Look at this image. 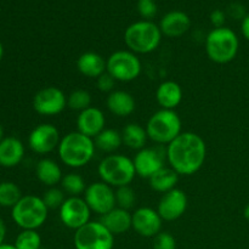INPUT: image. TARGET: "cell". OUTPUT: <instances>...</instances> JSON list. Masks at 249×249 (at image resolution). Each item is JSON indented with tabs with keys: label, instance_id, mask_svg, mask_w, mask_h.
I'll return each mask as SVG.
<instances>
[{
	"label": "cell",
	"instance_id": "obj_1",
	"mask_svg": "<svg viewBox=\"0 0 249 249\" xmlns=\"http://www.w3.org/2000/svg\"><path fill=\"white\" fill-rule=\"evenodd\" d=\"M165 156L170 168L179 175H194L203 167L207 157V146L196 133L185 131L167 145Z\"/></svg>",
	"mask_w": 249,
	"mask_h": 249
},
{
	"label": "cell",
	"instance_id": "obj_2",
	"mask_svg": "<svg viewBox=\"0 0 249 249\" xmlns=\"http://www.w3.org/2000/svg\"><path fill=\"white\" fill-rule=\"evenodd\" d=\"M95 148L94 139L79 131H72L61 139L57 147L58 157L67 167L82 168L94 158Z\"/></svg>",
	"mask_w": 249,
	"mask_h": 249
},
{
	"label": "cell",
	"instance_id": "obj_3",
	"mask_svg": "<svg viewBox=\"0 0 249 249\" xmlns=\"http://www.w3.org/2000/svg\"><path fill=\"white\" fill-rule=\"evenodd\" d=\"M160 26L152 21H138L131 23L124 32V41L134 53H150L160 46L162 40Z\"/></svg>",
	"mask_w": 249,
	"mask_h": 249
},
{
	"label": "cell",
	"instance_id": "obj_4",
	"mask_svg": "<svg viewBox=\"0 0 249 249\" xmlns=\"http://www.w3.org/2000/svg\"><path fill=\"white\" fill-rule=\"evenodd\" d=\"M240 40L232 29L228 27L212 29L206 38V51L209 60L224 65L229 63L237 56Z\"/></svg>",
	"mask_w": 249,
	"mask_h": 249
},
{
	"label": "cell",
	"instance_id": "obj_5",
	"mask_svg": "<svg viewBox=\"0 0 249 249\" xmlns=\"http://www.w3.org/2000/svg\"><path fill=\"white\" fill-rule=\"evenodd\" d=\"M146 133L158 145H169L181 131V119L174 109H160L148 119Z\"/></svg>",
	"mask_w": 249,
	"mask_h": 249
},
{
	"label": "cell",
	"instance_id": "obj_6",
	"mask_svg": "<svg viewBox=\"0 0 249 249\" xmlns=\"http://www.w3.org/2000/svg\"><path fill=\"white\" fill-rule=\"evenodd\" d=\"M100 178L112 187L128 186L135 178L136 172L133 160L123 155H108L97 167Z\"/></svg>",
	"mask_w": 249,
	"mask_h": 249
},
{
	"label": "cell",
	"instance_id": "obj_7",
	"mask_svg": "<svg viewBox=\"0 0 249 249\" xmlns=\"http://www.w3.org/2000/svg\"><path fill=\"white\" fill-rule=\"evenodd\" d=\"M49 208L43 198L33 195L23 196L12 208V220L22 230H36L48 219Z\"/></svg>",
	"mask_w": 249,
	"mask_h": 249
},
{
	"label": "cell",
	"instance_id": "obj_8",
	"mask_svg": "<svg viewBox=\"0 0 249 249\" xmlns=\"http://www.w3.org/2000/svg\"><path fill=\"white\" fill-rule=\"evenodd\" d=\"M75 249H113L114 235H112L101 221H89L75 230Z\"/></svg>",
	"mask_w": 249,
	"mask_h": 249
},
{
	"label": "cell",
	"instance_id": "obj_9",
	"mask_svg": "<svg viewBox=\"0 0 249 249\" xmlns=\"http://www.w3.org/2000/svg\"><path fill=\"white\" fill-rule=\"evenodd\" d=\"M106 72L109 73L116 82H133L140 75L141 62L138 55L130 50H118L107 58Z\"/></svg>",
	"mask_w": 249,
	"mask_h": 249
},
{
	"label": "cell",
	"instance_id": "obj_10",
	"mask_svg": "<svg viewBox=\"0 0 249 249\" xmlns=\"http://www.w3.org/2000/svg\"><path fill=\"white\" fill-rule=\"evenodd\" d=\"M84 199L94 213L105 215L117 207L116 191L106 182H92L84 192Z\"/></svg>",
	"mask_w": 249,
	"mask_h": 249
},
{
	"label": "cell",
	"instance_id": "obj_11",
	"mask_svg": "<svg viewBox=\"0 0 249 249\" xmlns=\"http://www.w3.org/2000/svg\"><path fill=\"white\" fill-rule=\"evenodd\" d=\"M90 215H91V211L89 206L85 199L80 197H68L60 207L61 223L66 228L72 229V230H78L89 223Z\"/></svg>",
	"mask_w": 249,
	"mask_h": 249
},
{
	"label": "cell",
	"instance_id": "obj_12",
	"mask_svg": "<svg viewBox=\"0 0 249 249\" xmlns=\"http://www.w3.org/2000/svg\"><path fill=\"white\" fill-rule=\"evenodd\" d=\"M67 107V96L56 87L39 90L33 97V108L41 116H56Z\"/></svg>",
	"mask_w": 249,
	"mask_h": 249
},
{
	"label": "cell",
	"instance_id": "obj_13",
	"mask_svg": "<svg viewBox=\"0 0 249 249\" xmlns=\"http://www.w3.org/2000/svg\"><path fill=\"white\" fill-rule=\"evenodd\" d=\"M60 131L53 124H39L28 136V145L33 152L46 155L53 152L60 145Z\"/></svg>",
	"mask_w": 249,
	"mask_h": 249
},
{
	"label": "cell",
	"instance_id": "obj_14",
	"mask_svg": "<svg viewBox=\"0 0 249 249\" xmlns=\"http://www.w3.org/2000/svg\"><path fill=\"white\" fill-rule=\"evenodd\" d=\"M165 151L160 147H145L138 151L134 157V167H135L136 175L150 179L153 174L164 167Z\"/></svg>",
	"mask_w": 249,
	"mask_h": 249
},
{
	"label": "cell",
	"instance_id": "obj_15",
	"mask_svg": "<svg viewBox=\"0 0 249 249\" xmlns=\"http://www.w3.org/2000/svg\"><path fill=\"white\" fill-rule=\"evenodd\" d=\"M163 219L157 211L141 207L131 214V229L142 237H155L162 230Z\"/></svg>",
	"mask_w": 249,
	"mask_h": 249
},
{
	"label": "cell",
	"instance_id": "obj_16",
	"mask_svg": "<svg viewBox=\"0 0 249 249\" xmlns=\"http://www.w3.org/2000/svg\"><path fill=\"white\" fill-rule=\"evenodd\" d=\"M187 208V196L182 190L173 189L160 199L157 212L164 221L178 220L184 215Z\"/></svg>",
	"mask_w": 249,
	"mask_h": 249
},
{
	"label": "cell",
	"instance_id": "obj_17",
	"mask_svg": "<svg viewBox=\"0 0 249 249\" xmlns=\"http://www.w3.org/2000/svg\"><path fill=\"white\" fill-rule=\"evenodd\" d=\"M106 125V117L104 112L96 107H91L79 112L77 117V131L95 139L101 133Z\"/></svg>",
	"mask_w": 249,
	"mask_h": 249
},
{
	"label": "cell",
	"instance_id": "obj_18",
	"mask_svg": "<svg viewBox=\"0 0 249 249\" xmlns=\"http://www.w3.org/2000/svg\"><path fill=\"white\" fill-rule=\"evenodd\" d=\"M158 26L163 36L168 38H179L187 33L191 27V18L186 12L174 10L165 14Z\"/></svg>",
	"mask_w": 249,
	"mask_h": 249
},
{
	"label": "cell",
	"instance_id": "obj_19",
	"mask_svg": "<svg viewBox=\"0 0 249 249\" xmlns=\"http://www.w3.org/2000/svg\"><path fill=\"white\" fill-rule=\"evenodd\" d=\"M24 156V146L14 136L4 138L0 141V165L4 168L16 167Z\"/></svg>",
	"mask_w": 249,
	"mask_h": 249
},
{
	"label": "cell",
	"instance_id": "obj_20",
	"mask_svg": "<svg viewBox=\"0 0 249 249\" xmlns=\"http://www.w3.org/2000/svg\"><path fill=\"white\" fill-rule=\"evenodd\" d=\"M107 108L117 117H128L135 111L136 104L133 95L124 90H113L107 96Z\"/></svg>",
	"mask_w": 249,
	"mask_h": 249
},
{
	"label": "cell",
	"instance_id": "obj_21",
	"mask_svg": "<svg viewBox=\"0 0 249 249\" xmlns=\"http://www.w3.org/2000/svg\"><path fill=\"white\" fill-rule=\"evenodd\" d=\"M156 100L162 109H175L182 101V89L177 82L160 83L156 91Z\"/></svg>",
	"mask_w": 249,
	"mask_h": 249
},
{
	"label": "cell",
	"instance_id": "obj_22",
	"mask_svg": "<svg viewBox=\"0 0 249 249\" xmlns=\"http://www.w3.org/2000/svg\"><path fill=\"white\" fill-rule=\"evenodd\" d=\"M77 68L80 74L97 79L106 72V60L100 53L88 51L78 57Z\"/></svg>",
	"mask_w": 249,
	"mask_h": 249
},
{
	"label": "cell",
	"instance_id": "obj_23",
	"mask_svg": "<svg viewBox=\"0 0 249 249\" xmlns=\"http://www.w3.org/2000/svg\"><path fill=\"white\" fill-rule=\"evenodd\" d=\"M100 221L106 226L112 235H122L131 229V214L129 213V211L118 207L102 215Z\"/></svg>",
	"mask_w": 249,
	"mask_h": 249
},
{
	"label": "cell",
	"instance_id": "obj_24",
	"mask_svg": "<svg viewBox=\"0 0 249 249\" xmlns=\"http://www.w3.org/2000/svg\"><path fill=\"white\" fill-rule=\"evenodd\" d=\"M36 174L39 181L48 187H55L63 178L61 168L55 160L50 158H44L39 160L36 168Z\"/></svg>",
	"mask_w": 249,
	"mask_h": 249
},
{
	"label": "cell",
	"instance_id": "obj_25",
	"mask_svg": "<svg viewBox=\"0 0 249 249\" xmlns=\"http://www.w3.org/2000/svg\"><path fill=\"white\" fill-rule=\"evenodd\" d=\"M148 181H150V186L153 191L164 195L177 187L178 181H179V174L170 167H163L156 174H153L148 179Z\"/></svg>",
	"mask_w": 249,
	"mask_h": 249
},
{
	"label": "cell",
	"instance_id": "obj_26",
	"mask_svg": "<svg viewBox=\"0 0 249 249\" xmlns=\"http://www.w3.org/2000/svg\"><path fill=\"white\" fill-rule=\"evenodd\" d=\"M122 140L126 147L140 151L145 148L148 136L146 129L138 123H129L122 131Z\"/></svg>",
	"mask_w": 249,
	"mask_h": 249
},
{
	"label": "cell",
	"instance_id": "obj_27",
	"mask_svg": "<svg viewBox=\"0 0 249 249\" xmlns=\"http://www.w3.org/2000/svg\"><path fill=\"white\" fill-rule=\"evenodd\" d=\"M94 142L96 148H99L102 152L113 153L114 151L121 147L123 140H122V134L114 129H104L95 138Z\"/></svg>",
	"mask_w": 249,
	"mask_h": 249
},
{
	"label": "cell",
	"instance_id": "obj_28",
	"mask_svg": "<svg viewBox=\"0 0 249 249\" xmlns=\"http://www.w3.org/2000/svg\"><path fill=\"white\" fill-rule=\"evenodd\" d=\"M21 189L11 181L0 182V207L14 208L22 198Z\"/></svg>",
	"mask_w": 249,
	"mask_h": 249
},
{
	"label": "cell",
	"instance_id": "obj_29",
	"mask_svg": "<svg viewBox=\"0 0 249 249\" xmlns=\"http://www.w3.org/2000/svg\"><path fill=\"white\" fill-rule=\"evenodd\" d=\"M61 186H62L65 194L70 195V197H79L87 190V184H85L83 177L75 174V173H70V174L65 175L61 180Z\"/></svg>",
	"mask_w": 249,
	"mask_h": 249
},
{
	"label": "cell",
	"instance_id": "obj_30",
	"mask_svg": "<svg viewBox=\"0 0 249 249\" xmlns=\"http://www.w3.org/2000/svg\"><path fill=\"white\" fill-rule=\"evenodd\" d=\"M41 238L36 230H22L15 241L17 249H40Z\"/></svg>",
	"mask_w": 249,
	"mask_h": 249
},
{
	"label": "cell",
	"instance_id": "obj_31",
	"mask_svg": "<svg viewBox=\"0 0 249 249\" xmlns=\"http://www.w3.org/2000/svg\"><path fill=\"white\" fill-rule=\"evenodd\" d=\"M90 105H91V96L87 90H74L67 97V106L73 111L82 112L89 108Z\"/></svg>",
	"mask_w": 249,
	"mask_h": 249
},
{
	"label": "cell",
	"instance_id": "obj_32",
	"mask_svg": "<svg viewBox=\"0 0 249 249\" xmlns=\"http://www.w3.org/2000/svg\"><path fill=\"white\" fill-rule=\"evenodd\" d=\"M135 192L130 186H121L116 190V203L118 208L129 211L135 203Z\"/></svg>",
	"mask_w": 249,
	"mask_h": 249
},
{
	"label": "cell",
	"instance_id": "obj_33",
	"mask_svg": "<svg viewBox=\"0 0 249 249\" xmlns=\"http://www.w3.org/2000/svg\"><path fill=\"white\" fill-rule=\"evenodd\" d=\"M44 201V203L46 204L49 209H56L62 206L63 202L66 201L65 197V191L62 189H57V187H49L45 192H44V196L41 197Z\"/></svg>",
	"mask_w": 249,
	"mask_h": 249
},
{
	"label": "cell",
	"instance_id": "obj_34",
	"mask_svg": "<svg viewBox=\"0 0 249 249\" xmlns=\"http://www.w3.org/2000/svg\"><path fill=\"white\" fill-rule=\"evenodd\" d=\"M153 249H177L174 236L169 232H162L153 237Z\"/></svg>",
	"mask_w": 249,
	"mask_h": 249
},
{
	"label": "cell",
	"instance_id": "obj_35",
	"mask_svg": "<svg viewBox=\"0 0 249 249\" xmlns=\"http://www.w3.org/2000/svg\"><path fill=\"white\" fill-rule=\"evenodd\" d=\"M138 11L146 21H151L157 14V4L155 0H139Z\"/></svg>",
	"mask_w": 249,
	"mask_h": 249
},
{
	"label": "cell",
	"instance_id": "obj_36",
	"mask_svg": "<svg viewBox=\"0 0 249 249\" xmlns=\"http://www.w3.org/2000/svg\"><path fill=\"white\" fill-rule=\"evenodd\" d=\"M97 89L102 92H112L113 91L114 84H116V79L112 77L109 73L105 72L104 74L100 75L96 79Z\"/></svg>",
	"mask_w": 249,
	"mask_h": 249
},
{
	"label": "cell",
	"instance_id": "obj_37",
	"mask_svg": "<svg viewBox=\"0 0 249 249\" xmlns=\"http://www.w3.org/2000/svg\"><path fill=\"white\" fill-rule=\"evenodd\" d=\"M209 18H211L212 24H213L215 28H220V27H224V23H225V19H226V15L223 10L216 9L214 10V11H212Z\"/></svg>",
	"mask_w": 249,
	"mask_h": 249
},
{
	"label": "cell",
	"instance_id": "obj_38",
	"mask_svg": "<svg viewBox=\"0 0 249 249\" xmlns=\"http://www.w3.org/2000/svg\"><path fill=\"white\" fill-rule=\"evenodd\" d=\"M229 14L236 19H243L246 15H247L246 14L245 7L241 4H238V2H233V4L230 5V7H229Z\"/></svg>",
	"mask_w": 249,
	"mask_h": 249
},
{
	"label": "cell",
	"instance_id": "obj_39",
	"mask_svg": "<svg viewBox=\"0 0 249 249\" xmlns=\"http://www.w3.org/2000/svg\"><path fill=\"white\" fill-rule=\"evenodd\" d=\"M241 31H242L243 36L249 41V14L245 16V18L242 19V23H241Z\"/></svg>",
	"mask_w": 249,
	"mask_h": 249
},
{
	"label": "cell",
	"instance_id": "obj_40",
	"mask_svg": "<svg viewBox=\"0 0 249 249\" xmlns=\"http://www.w3.org/2000/svg\"><path fill=\"white\" fill-rule=\"evenodd\" d=\"M5 236H6V226H5V223L2 221V219L0 218V246L4 245Z\"/></svg>",
	"mask_w": 249,
	"mask_h": 249
},
{
	"label": "cell",
	"instance_id": "obj_41",
	"mask_svg": "<svg viewBox=\"0 0 249 249\" xmlns=\"http://www.w3.org/2000/svg\"><path fill=\"white\" fill-rule=\"evenodd\" d=\"M243 215H245L246 220L249 221V203L247 204V206H246L245 211H243Z\"/></svg>",
	"mask_w": 249,
	"mask_h": 249
},
{
	"label": "cell",
	"instance_id": "obj_42",
	"mask_svg": "<svg viewBox=\"0 0 249 249\" xmlns=\"http://www.w3.org/2000/svg\"><path fill=\"white\" fill-rule=\"evenodd\" d=\"M0 249H17L14 245H1L0 246Z\"/></svg>",
	"mask_w": 249,
	"mask_h": 249
},
{
	"label": "cell",
	"instance_id": "obj_43",
	"mask_svg": "<svg viewBox=\"0 0 249 249\" xmlns=\"http://www.w3.org/2000/svg\"><path fill=\"white\" fill-rule=\"evenodd\" d=\"M2 56H4V46H2V44L0 43V61H1Z\"/></svg>",
	"mask_w": 249,
	"mask_h": 249
},
{
	"label": "cell",
	"instance_id": "obj_44",
	"mask_svg": "<svg viewBox=\"0 0 249 249\" xmlns=\"http://www.w3.org/2000/svg\"><path fill=\"white\" fill-rule=\"evenodd\" d=\"M2 139H4V129H2L1 124H0V141H1Z\"/></svg>",
	"mask_w": 249,
	"mask_h": 249
},
{
	"label": "cell",
	"instance_id": "obj_45",
	"mask_svg": "<svg viewBox=\"0 0 249 249\" xmlns=\"http://www.w3.org/2000/svg\"><path fill=\"white\" fill-rule=\"evenodd\" d=\"M40 249H41V248H40Z\"/></svg>",
	"mask_w": 249,
	"mask_h": 249
}]
</instances>
